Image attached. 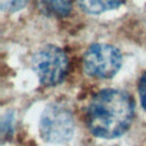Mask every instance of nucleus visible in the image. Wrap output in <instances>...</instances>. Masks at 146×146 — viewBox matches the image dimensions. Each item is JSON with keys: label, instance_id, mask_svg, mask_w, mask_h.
<instances>
[{"label": "nucleus", "instance_id": "obj_1", "mask_svg": "<svg viewBox=\"0 0 146 146\" xmlns=\"http://www.w3.org/2000/svg\"><path fill=\"white\" fill-rule=\"evenodd\" d=\"M133 103L123 91L107 89L92 97L87 110L89 130L97 137L115 138L131 124Z\"/></svg>", "mask_w": 146, "mask_h": 146}, {"label": "nucleus", "instance_id": "obj_2", "mask_svg": "<svg viewBox=\"0 0 146 146\" xmlns=\"http://www.w3.org/2000/svg\"><path fill=\"white\" fill-rule=\"evenodd\" d=\"M32 67L42 84L54 86L65 76L68 59L60 48L49 44L42 47L33 55Z\"/></svg>", "mask_w": 146, "mask_h": 146}, {"label": "nucleus", "instance_id": "obj_3", "mask_svg": "<svg viewBox=\"0 0 146 146\" xmlns=\"http://www.w3.org/2000/svg\"><path fill=\"white\" fill-rule=\"evenodd\" d=\"M74 119L72 113L60 105H49L44 108L40 119V132L49 143H65L74 133Z\"/></svg>", "mask_w": 146, "mask_h": 146}, {"label": "nucleus", "instance_id": "obj_4", "mask_svg": "<svg viewBox=\"0 0 146 146\" xmlns=\"http://www.w3.org/2000/svg\"><path fill=\"white\" fill-rule=\"evenodd\" d=\"M122 57L120 51L105 43H96L88 48L83 57L84 71L88 75L98 79H108L120 70Z\"/></svg>", "mask_w": 146, "mask_h": 146}, {"label": "nucleus", "instance_id": "obj_5", "mask_svg": "<svg viewBox=\"0 0 146 146\" xmlns=\"http://www.w3.org/2000/svg\"><path fill=\"white\" fill-rule=\"evenodd\" d=\"M80 8L89 14H100L120 7L124 0H78Z\"/></svg>", "mask_w": 146, "mask_h": 146}, {"label": "nucleus", "instance_id": "obj_6", "mask_svg": "<svg viewBox=\"0 0 146 146\" xmlns=\"http://www.w3.org/2000/svg\"><path fill=\"white\" fill-rule=\"evenodd\" d=\"M44 9L57 16H66L72 8V0H40Z\"/></svg>", "mask_w": 146, "mask_h": 146}, {"label": "nucleus", "instance_id": "obj_7", "mask_svg": "<svg viewBox=\"0 0 146 146\" xmlns=\"http://www.w3.org/2000/svg\"><path fill=\"white\" fill-rule=\"evenodd\" d=\"M29 0H0V7L3 11L13 13L22 9Z\"/></svg>", "mask_w": 146, "mask_h": 146}, {"label": "nucleus", "instance_id": "obj_8", "mask_svg": "<svg viewBox=\"0 0 146 146\" xmlns=\"http://www.w3.org/2000/svg\"><path fill=\"white\" fill-rule=\"evenodd\" d=\"M139 97L143 107L146 110V72L144 73L139 82Z\"/></svg>", "mask_w": 146, "mask_h": 146}]
</instances>
